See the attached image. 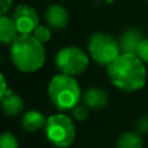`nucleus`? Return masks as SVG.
<instances>
[{
  "label": "nucleus",
  "instance_id": "12",
  "mask_svg": "<svg viewBox=\"0 0 148 148\" xmlns=\"http://www.w3.org/2000/svg\"><path fill=\"white\" fill-rule=\"evenodd\" d=\"M18 35L20 33L12 17H8L7 14L0 16V42L3 44H12L18 38Z\"/></svg>",
  "mask_w": 148,
  "mask_h": 148
},
{
  "label": "nucleus",
  "instance_id": "10",
  "mask_svg": "<svg viewBox=\"0 0 148 148\" xmlns=\"http://www.w3.org/2000/svg\"><path fill=\"white\" fill-rule=\"evenodd\" d=\"M108 100H109L108 94L99 87H90L83 94V104L92 110H100L105 108Z\"/></svg>",
  "mask_w": 148,
  "mask_h": 148
},
{
  "label": "nucleus",
  "instance_id": "19",
  "mask_svg": "<svg viewBox=\"0 0 148 148\" xmlns=\"http://www.w3.org/2000/svg\"><path fill=\"white\" fill-rule=\"evenodd\" d=\"M136 133L142 134H147L148 133V116H143L138 120L136 122Z\"/></svg>",
  "mask_w": 148,
  "mask_h": 148
},
{
  "label": "nucleus",
  "instance_id": "6",
  "mask_svg": "<svg viewBox=\"0 0 148 148\" xmlns=\"http://www.w3.org/2000/svg\"><path fill=\"white\" fill-rule=\"evenodd\" d=\"M88 55L75 46L64 47L56 55L57 69L68 75H79L88 68Z\"/></svg>",
  "mask_w": 148,
  "mask_h": 148
},
{
  "label": "nucleus",
  "instance_id": "20",
  "mask_svg": "<svg viewBox=\"0 0 148 148\" xmlns=\"http://www.w3.org/2000/svg\"><path fill=\"white\" fill-rule=\"evenodd\" d=\"M13 4V0H0V13L1 14H7L10 10Z\"/></svg>",
  "mask_w": 148,
  "mask_h": 148
},
{
  "label": "nucleus",
  "instance_id": "3",
  "mask_svg": "<svg viewBox=\"0 0 148 148\" xmlns=\"http://www.w3.org/2000/svg\"><path fill=\"white\" fill-rule=\"evenodd\" d=\"M48 97L56 109L72 110L79 104L82 97L81 87L73 75L60 73L55 75L48 83Z\"/></svg>",
  "mask_w": 148,
  "mask_h": 148
},
{
  "label": "nucleus",
  "instance_id": "18",
  "mask_svg": "<svg viewBox=\"0 0 148 148\" xmlns=\"http://www.w3.org/2000/svg\"><path fill=\"white\" fill-rule=\"evenodd\" d=\"M136 55L144 64H148V38H144L142 40V43L139 44Z\"/></svg>",
  "mask_w": 148,
  "mask_h": 148
},
{
  "label": "nucleus",
  "instance_id": "8",
  "mask_svg": "<svg viewBox=\"0 0 148 148\" xmlns=\"http://www.w3.org/2000/svg\"><path fill=\"white\" fill-rule=\"evenodd\" d=\"M46 22L51 29H65L69 23V13L66 8L60 4H51L46 9Z\"/></svg>",
  "mask_w": 148,
  "mask_h": 148
},
{
  "label": "nucleus",
  "instance_id": "2",
  "mask_svg": "<svg viewBox=\"0 0 148 148\" xmlns=\"http://www.w3.org/2000/svg\"><path fill=\"white\" fill-rule=\"evenodd\" d=\"M10 59L18 70L34 73L43 68L46 62V49L43 43L33 34H21L10 44Z\"/></svg>",
  "mask_w": 148,
  "mask_h": 148
},
{
  "label": "nucleus",
  "instance_id": "1",
  "mask_svg": "<svg viewBox=\"0 0 148 148\" xmlns=\"http://www.w3.org/2000/svg\"><path fill=\"white\" fill-rule=\"evenodd\" d=\"M110 82L121 91L134 92L146 86L147 69L144 62L134 53H121L107 66Z\"/></svg>",
  "mask_w": 148,
  "mask_h": 148
},
{
  "label": "nucleus",
  "instance_id": "4",
  "mask_svg": "<svg viewBox=\"0 0 148 148\" xmlns=\"http://www.w3.org/2000/svg\"><path fill=\"white\" fill-rule=\"evenodd\" d=\"M46 138L57 148H68L75 139V125L73 118L64 113H56L47 118L44 126Z\"/></svg>",
  "mask_w": 148,
  "mask_h": 148
},
{
  "label": "nucleus",
  "instance_id": "9",
  "mask_svg": "<svg viewBox=\"0 0 148 148\" xmlns=\"http://www.w3.org/2000/svg\"><path fill=\"white\" fill-rule=\"evenodd\" d=\"M143 39H144V36L140 30H138V29H127L126 31L122 33L120 40H118L120 47H121V52L136 55L138 47Z\"/></svg>",
  "mask_w": 148,
  "mask_h": 148
},
{
  "label": "nucleus",
  "instance_id": "15",
  "mask_svg": "<svg viewBox=\"0 0 148 148\" xmlns=\"http://www.w3.org/2000/svg\"><path fill=\"white\" fill-rule=\"evenodd\" d=\"M33 35L38 39L40 43H47L49 42V39L52 38V29L48 25H39L38 27L34 30Z\"/></svg>",
  "mask_w": 148,
  "mask_h": 148
},
{
  "label": "nucleus",
  "instance_id": "14",
  "mask_svg": "<svg viewBox=\"0 0 148 148\" xmlns=\"http://www.w3.org/2000/svg\"><path fill=\"white\" fill-rule=\"evenodd\" d=\"M143 138L136 131H126L118 138L116 148H143Z\"/></svg>",
  "mask_w": 148,
  "mask_h": 148
},
{
  "label": "nucleus",
  "instance_id": "7",
  "mask_svg": "<svg viewBox=\"0 0 148 148\" xmlns=\"http://www.w3.org/2000/svg\"><path fill=\"white\" fill-rule=\"evenodd\" d=\"M12 20L16 23L18 33L33 34L34 30L39 26V17L33 7L27 4H21L13 9Z\"/></svg>",
  "mask_w": 148,
  "mask_h": 148
},
{
  "label": "nucleus",
  "instance_id": "5",
  "mask_svg": "<svg viewBox=\"0 0 148 148\" xmlns=\"http://www.w3.org/2000/svg\"><path fill=\"white\" fill-rule=\"evenodd\" d=\"M88 55L99 65L108 66L122 52L120 43L112 35L105 33H94L88 39Z\"/></svg>",
  "mask_w": 148,
  "mask_h": 148
},
{
  "label": "nucleus",
  "instance_id": "13",
  "mask_svg": "<svg viewBox=\"0 0 148 148\" xmlns=\"http://www.w3.org/2000/svg\"><path fill=\"white\" fill-rule=\"evenodd\" d=\"M22 127L27 133H35L46 126L47 118L39 110H29L22 117Z\"/></svg>",
  "mask_w": 148,
  "mask_h": 148
},
{
  "label": "nucleus",
  "instance_id": "21",
  "mask_svg": "<svg viewBox=\"0 0 148 148\" xmlns=\"http://www.w3.org/2000/svg\"><path fill=\"white\" fill-rule=\"evenodd\" d=\"M0 79H1V90H0V99H1L3 96H4L5 94H7L8 91H9L10 88H8V86H7V81H5V77L3 75H0Z\"/></svg>",
  "mask_w": 148,
  "mask_h": 148
},
{
  "label": "nucleus",
  "instance_id": "11",
  "mask_svg": "<svg viewBox=\"0 0 148 148\" xmlns=\"http://www.w3.org/2000/svg\"><path fill=\"white\" fill-rule=\"evenodd\" d=\"M1 107H3V112L7 116L17 117L23 110V100L20 95L14 94L12 90H9L1 97Z\"/></svg>",
  "mask_w": 148,
  "mask_h": 148
},
{
  "label": "nucleus",
  "instance_id": "16",
  "mask_svg": "<svg viewBox=\"0 0 148 148\" xmlns=\"http://www.w3.org/2000/svg\"><path fill=\"white\" fill-rule=\"evenodd\" d=\"M18 146L20 143L12 133L5 131L0 135V148H18Z\"/></svg>",
  "mask_w": 148,
  "mask_h": 148
},
{
  "label": "nucleus",
  "instance_id": "17",
  "mask_svg": "<svg viewBox=\"0 0 148 148\" xmlns=\"http://www.w3.org/2000/svg\"><path fill=\"white\" fill-rule=\"evenodd\" d=\"M72 113V117L77 121H84L88 117V108L84 104H78L70 110Z\"/></svg>",
  "mask_w": 148,
  "mask_h": 148
}]
</instances>
